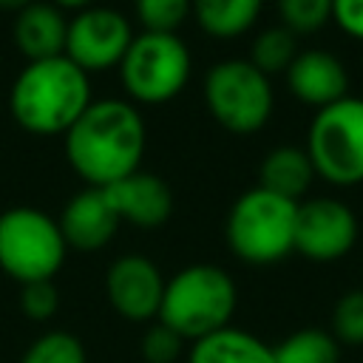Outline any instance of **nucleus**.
<instances>
[{"instance_id":"obj_1","label":"nucleus","mask_w":363,"mask_h":363,"mask_svg":"<svg viewBox=\"0 0 363 363\" xmlns=\"http://www.w3.org/2000/svg\"><path fill=\"white\" fill-rule=\"evenodd\" d=\"M145 122L128 99H96L65 130V159L88 187H111L136 173L145 156Z\"/></svg>"},{"instance_id":"obj_2","label":"nucleus","mask_w":363,"mask_h":363,"mask_svg":"<svg viewBox=\"0 0 363 363\" xmlns=\"http://www.w3.org/2000/svg\"><path fill=\"white\" fill-rule=\"evenodd\" d=\"M91 102V77L65 54L28 62L9 91L14 122L37 136L65 133Z\"/></svg>"},{"instance_id":"obj_3","label":"nucleus","mask_w":363,"mask_h":363,"mask_svg":"<svg viewBox=\"0 0 363 363\" xmlns=\"http://www.w3.org/2000/svg\"><path fill=\"white\" fill-rule=\"evenodd\" d=\"M238 306V289L227 269L216 264H190L167 278L159 323L173 329L184 343H196L227 329Z\"/></svg>"},{"instance_id":"obj_4","label":"nucleus","mask_w":363,"mask_h":363,"mask_svg":"<svg viewBox=\"0 0 363 363\" xmlns=\"http://www.w3.org/2000/svg\"><path fill=\"white\" fill-rule=\"evenodd\" d=\"M298 201L275 196L264 187L244 190L224 221V235L233 255L252 267H269L295 252Z\"/></svg>"},{"instance_id":"obj_5","label":"nucleus","mask_w":363,"mask_h":363,"mask_svg":"<svg viewBox=\"0 0 363 363\" xmlns=\"http://www.w3.org/2000/svg\"><path fill=\"white\" fill-rule=\"evenodd\" d=\"M68 255L57 218L37 207H9L0 213V269L23 284L54 281Z\"/></svg>"},{"instance_id":"obj_6","label":"nucleus","mask_w":363,"mask_h":363,"mask_svg":"<svg viewBox=\"0 0 363 363\" xmlns=\"http://www.w3.org/2000/svg\"><path fill=\"white\" fill-rule=\"evenodd\" d=\"M315 176L335 187L363 184V96H343L320 108L306 130Z\"/></svg>"},{"instance_id":"obj_7","label":"nucleus","mask_w":363,"mask_h":363,"mask_svg":"<svg viewBox=\"0 0 363 363\" xmlns=\"http://www.w3.org/2000/svg\"><path fill=\"white\" fill-rule=\"evenodd\" d=\"M190 68L193 60L179 34L142 31L133 34L119 62V82L130 102L164 105L182 94Z\"/></svg>"},{"instance_id":"obj_8","label":"nucleus","mask_w":363,"mask_h":363,"mask_svg":"<svg viewBox=\"0 0 363 363\" xmlns=\"http://www.w3.org/2000/svg\"><path fill=\"white\" fill-rule=\"evenodd\" d=\"M204 105L224 130L247 136L272 116V82L250 60H221L204 77Z\"/></svg>"},{"instance_id":"obj_9","label":"nucleus","mask_w":363,"mask_h":363,"mask_svg":"<svg viewBox=\"0 0 363 363\" xmlns=\"http://www.w3.org/2000/svg\"><path fill=\"white\" fill-rule=\"evenodd\" d=\"M360 235L357 216L340 199L318 196L298 201L295 216V252L315 264H332L346 258Z\"/></svg>"},{"instance_id":"obj_10","label":"nucleus","mask_w":363,"mask_h":363,"mask_svg":"<svg viewBox=\"0 0 363 363\" xmlns=\"http://www.w3.org/2000/svg\"><path fill=\"white\" fill-rule=\"evenodd\" d=\"M130 40L133 28L125 14L108 6H91L85 11H77L74 20H68L65 57L91 77L119 65Z\"/></svg>"},{"instance_id":"obj_11","label":"nucleus","mask_w":363,"mask_h":363,"mask_svg":"<svg viewBox=\"0 0 363 363\" xmlns=\"http://www.w3.org/2000/svg\"><path fill=\"white\" fill-rule=\"evenodd\" d=\"M167 278L147 255H119L105 272V295L116 315L133 323L156 320Z\"/></svg>"},{"instance_id":"obj_12","label":"nucleus","mask_w":363,"mask_h":363,"mask_svg":"<svg viewBox=\"0 0 363 363\" xmlns=\"http://www.w3.org/2000/svg\"><path fill=\"white\" fill-rule=\"evenodd\" d=\"M57 224H60V233L71 250L96 252V250L111 244V238L116 235L122 221L116 218L105 190L85 187L74 199H68Z\"/></svg>"},{"instance_id":"obj_13","label":"nucleus","mask_w":363,"mask_h":363,"mask_svg":"<svg viewBox=\"0 0 363 363\" xmlns=\"http://www.w3.org/2000/svg\"><path fill=\"white\" fill-rule=\"evenodd\" d=\"M102 190H105L116 218L128 221L133 227H142V230L162 227L173 213L170 187L164 184V179L145 173V170H136V173L125 176L122 182L102 187Z\"/></svg>"},{"instance_id":"obj_14","label":"nucleus","mask_w":363,"mask_h":363,"mask_svg":"<svg viewBox=\"0 0 363 363\" xmlns=\"http://www.w3.org/2000/svg\"><path fill=\"white\" fill-rule=\"evenodd\" d=\"M286 88L289 94L312 108H326L343 96H349V74L343 62L320 48L298 51L292 65L286 68Z\"/></svg>"},{"instance_id":"obj_15","label":"nucleus","mask_w":363,"mask_h":363,"mask_svg":"<svg viewBox=\"0 0 363 363\" xmlns=\"http://www.w3.org/2000/svg\"><path fill=\"white\" fill-rule=\"evenodd\" d=\"M68 23L54 3H31L17 11L14 20V45L28 62L51 60L65 54Z\"/></svg>"},{"instance_id":"obj_16","label":"nucleus","mask_w":363,"mask_h":363,"mask_svg":"<svg viewBox=\"0 0 363 363\" xmlns=\"http://www.w3.org/2000/svg\"><path fill=\"white\" fill-rule=\"evenodd\" d=\"M187 363H275L272 346L247 329L227 326L190 343Z\"/></svg>"},{"instance_id":"obj_17","label":"nucleus","mask_w":363,"mask_h":363,"mask_svg":"<svg viewBox=\"0 0 363 363\" xmlns=\"http://www.w3.org/2000/svg\"><path fill=\"white\" fill-rule=\"evenodd\" d=\"M315 179V167L306 156L303 147H292V145H281L272 147L261 167H258V187L284 196L289 201H301V196L309 190Z\"/></svg>"},{"instance_id":"obj_18","label":"nucleus","mask_w":363,"mask_h":363,"mask_svg":"<svg viewBox=\"0 0 363 363\" xmlns=\"http://www.w3.org/2000/svg\"><path fill=\"white\" fill-rule=\"evenodd\" d=\"M261 9L264 0H193L190 14L204 34L216 40H233L255 26Z\"/></svg>"},{"instance_id":"obj_19","label":"nucleus","mask_w":363,"mask_h":363,"mask_svg":"<svg viewBox=\"0 0 363 363\" xmlns=\"http://www.w3.org/2000/svg\"><path fill=\"white\" fill-rule=\"evenodd\" d=\"M275 363H340V343L329 329L303 326L272 346Z\"/></svg>"},{"instance_id":"obj_20","label":"nucleus","mask_w":363,"mask_h":363,"mask_svg":"<svg viewBox=\"0 0 363 363\" xmlns=\"http://www.w3.org/2000/svg\"><path fill=\"white\" fill-rule=\"evenodd\" d=\"M298 57V45H295V34L284 26H275V28H264L255 40H252V48H250V62L272 77V74H286V68L292 65V60Z\"/></svg>"},{"instance_id":"obj_21","label":"nucleus","mask_w":363,"mask_h":363,"mask_svg":"<svg viewBox=\"0 0 363 363\" xmlns=\"http://www.w3.org/2000/svg\"><path fill=\"white\" fill-rule=\"evenodd\" d=\"M20 363H88V352L77 335L65 329H48L26 346Z\"/></svg>"},{"instance_id":"obj_22","label":"nucleus","mask_w":363,"mask_h":363,"mask_svg":"<svg viewBox=\"0 0 363 363\" xmlns=\"http://www.w3.org/2000/svg\"><path fill=\"white\" fill-rule=\"evenodd\" d=\"M133 11L142 31L176 34V28L193 11V0H133Z\"/></svg>"},{"instance_id":"obj_23","label":"nucleus","mask_w":363,"mask_h":363,"mask_svg":"<svg viewBox=\"0 0 363 363\" xmlns=\"http://www.w3.org/2000/svg\"><path fill=\"white\" fill-rule=\"evenodd\" d=\"M275 6L292 34H315L332 20V0H275Z\"/></svg>"},{"instance_id":"obj_24","label":"nucleus","mask_w":363,"mask_h":363,"mask_svg":"<svg viewBox=\"0 0 363 363\" xmlns=\"http://www.w3.org/2000/svg\"><path fill=\"white\" fill-rule=\"evenodd\" d=\"M329 332L340 346H363V286L349 289L335 301Z\"/></svg>"},{"instance_id":"obj_25","label":"nucleus","mask_w":363,"mask_h":363,"mask_svg":"<svg viewBox=\"0 0 363 363\" xmlns=\"http://www.w3.org/2000/svg\"><path fill=\"white\" fill-rule=\"evenodd\" d=\"M20 312L28 320H51L60 309V292L54 286V281H34V284H23L20 286Z\"/></svg>"},{"instance_id":"obj_26","label":"nucleus","mask_w":363,"mask_h":363,"mask_svg":"<svg viewBox=\"0 0 363 363\" xmlns=\"http://www.w3.org/2000/svg\"><path fill=\"white\" fill-rule=\"evenodd\" d=\"M182 352H184V340L159 320L142 337V357L147 363H176Z\"/></svg>"},{"instance_id":"obj_27","label":"nucleus","mask_w":363,"mask_h":363,"mask_svg":"<svg viewBox=\"0 0 363 363\" xmlns=\"http://www.w3.org/2000/svg\"><path fill=\"white\" fill-rule=\"evenodd\" d=\"M332 23L346 37L363 43V0H332Z\"/></svg>"},{"instance_id":"obj_28","label":"nucleus","mask_w":363,"mask_h":363,"mask_svg":"<svg viewBox=\"0 0 363 363\" xmlns=\"http://www.w3.org/2000/svg\"><path fill=\"white\" fill-rule=\"evenodd\" d=\"M54 6L62 11V9H68V11H85V9H91L94 6V0H54Z\"/></svg>"},{"instance_id":"obj_29","label":"nucleus","mask_w":363,"mask_h":363,"mask_svg":"<svg viewBox=\"0 0 363 363\" xmlns=\"http://www.w3.org/2000/svg\"><path fill=\"white\" fill-rule=\"evenodd\" d=\"M34 0H0V9L3 11H23L26 6H31Z\"/></svg>"}]
</instances>
